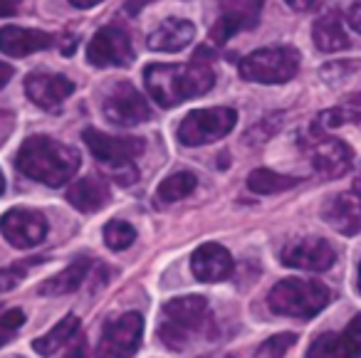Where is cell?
<instances>
[{
  "label": "cell",
  "instance_id": "1",
  "mask_svg": "<svg viewBox=\"0 0 361 358\" xmlns=\"http://www.w3.org/2000/svg\"><path fill=\"white\" fill-rule=\"evenodd\" d=\"M144 85L151 99L164 109L183 104L193 97H203L216 85V72L206 62L191 65H149L144 70Z\"/></svg>",
  "mask_w": 361,
  "mask_h": 358
},
{
  "label": "cell",
  "instance_id": "2",
  "mask_svg": "<svg viewBox=\"0 0 361 358\" xmlns=\"http://www.w3.org/2000/svg\"><path fill=\"white\" fill-rule=\"evenodd\" d=\"M80 154L72 146L50 136H30L23 141L16 156V166L23 175L50 188L65 185L80 168Z\"/></svg>",
  "mask_w": 361,
  "mask_h": 358
},
{
  "label": "cell",
  "instance_id": "3",
  "mask_svg": "<svg viewBox=\"0 0 361 358\" xmlns=\"http://www.w3.org/2000/svg\"><path fill=\"white\" fill-rule=\"evenodd\" d=\"M211 309L203 297H176L164 304V319H161L159 336L173 351H183L188 343L203 331L211 316Z\"/></svg>",
  "mask_w": 361,
  "mask_h": 358
},
{
  "label": "cell",
  "instance_id": "4",
  "mask_svg": "<svg viewBox=\"0 0 361 358\" xmlns=\"http://www.w3.org/2000/svg\"><path fill=\"white\" fill-rule=\"evenodd\" d=\"M329 289L326 284L314 279L290 277L277 282L267 294V307L280 316L292 319H312L329 304Z\"/></svg>",
  "mask_w": 361,
  "mask_h": 358
},
{
  "label": "cell",
  "instance_id": "5",
  "mask_svg": "<svg viewBox=\"0 0 361 358\" xmlns=\"http://www.w3.org/2000/svg\"><path fill=\"white\" fill-rule=\"evenodd\" d=\"M82 139H85L87 149L92 151V156H94L97 161H102V163L114 171L111 175H114L121 185H129L139 178L134 159L144 154V149H146L144 139H131V136L121 139V136H109L97 129H85Z\"/></svg>",
  "mask_w": 361,
  "mask_h": 358
},
{
  "label": "cell",
  "instance_id": "6",
  "mask_svg": "<svg viewBox=\"0 0 361 358\" xmlns=\"http://www.w3.org/2000/svg\"><path fill=\"white\" fill-rule=\"evenodd\" d=\"M300 70V52L295 47H265L243 57L238 72L255 85H285Z\"/></svg>",
  "mask_w": 361,
  "mask_h": 358
},
{
  "label": "cell",
  "instance_id": "7",
  "mask_svg": "<svg viewBox=\"0 0 361 358\" xmlns=\"http://www.w3.org/2000/svg\"><path fill=\"white\" fill-rule=\"evenodd\" d=\"M238 114L228 106H213V109H196L180 121L178 141L183 146H206L228 136L235 129Z\"/></svg>",
  "mask_w": 361,
  "mask_h": 358
},
{
  "label": "cell",
  "instance_id": "8",
  "mask_svg": "<svg viewBox=\"0 0 361 358\" xmlns=\"http://www.w3.org/2000/svg\"><path fill=\"white\" fill-rule=\"evenodd\" d=\"M144 338V316L139 311H126L111 319L102 328L97 343V358H131Z\"/></svg>",
  "mask_w": 361,
  "mask_h": 358
},
{
  "label": "cell",
  "instance_id": "9",
  "mask_svg": "<svg viewBox=\"0 0 361 358\" xmlns=\"http://www.w3.org/2000/svg\"><path fill=\"white\" fill-rule=\"evenodd\" d=\"M102 111L116 126H136L151 119V106L129 82H116L109 87L102 101Z\"/></svg>",
  "mask_w": 361,
  "mask_h": 358
},
{
  "label": "cell",
  "instance_id": "10",
  "mask_svg": "<svg viewBox=\"0 0 361 358\" xmlns=\"http://www.w3.org/2000/svg\"><path fill=\"white\" fill-rule=\"evenodd\" d=\"M131 60H134L131 37L119 25L102 27L87 47V62L92 67H126Z\"/></svg>",
  "mask_w": 361,
  "mask_h": 358
},
{
  "label": "cell",
  "instance_id": "11",
  "mask_svg": "<svg viewBox=\"0 0 361 358\" xmlns=\"http://www.w3.org/2000/svg\"><path fill=\"white\" fill-rule=\"evenodd\" d=\"M0 233L13 247L30 249L45 240L47 220L42 213L30 208H13L0 218Z\"/></svg>",
  "mask_w": 361,
  "mask_h": 358
},
{
  "label": "cell",
  "instance_id": "12",
  "mask_svg": "<svg viewBox=\"0 0 361 358\" xmlns=\"http://www.w3.org/2000/svg\"><path fill=\"white\" fill-rule=\"evenodd\" d=\"M312 131H314V136H312L310 144V159L314 171L319 175H324V178H341L351 168V161H354L351 149L341 139L324 136L319 129Z\"/></svg>",
  "mask_w": 361,
  "mask_h": 358
},
{
  "label": "cell",
  "instance_id": "13",
  "mask_svg": "<svg viewBox=\"0 0 361 358\" xmlns=\"http://www.w3.org/2000/svg\"><path fill=\"white\" fill-rule=\"evenodd\" d=\"M280 259L285 267L305 269V272H324L334 264L336 254L326 240L322 237H302L285 245L280 252Z\"/></svg>",
  "mask_w": 361,
  "mask_h": 358
},
{
  "label": "cell",
  "instance_id": "14",
  "mask_svg": "<svg viewBox=\"0 0 361 358\" xmlns=\"http://www.w3.org/2000/svg\"><path fill=\"white\" fill-rule=\"evenodd\" d=\"M307 358H361V314L346 323L344 331L317 336Z\"/></svg>",
  "mask_w": 361,
  "mask_h": 358
},
{
  "label": "cell",
  "instance_id": "15",
  "mask_svg": "<svg viewBox=\"0 0 361 358\" xmlns=\"http://www.w3.org/2000/svg\"><path fill=\"white\" fill-rule=\"evenodd\" d=\"M233 269H235L233 254L218 242L201 245V247L191 254V272L198 282H206V284L226 282L233 274Z\"/></svg>",
  "mask_w": 361,
  "mask_h": 358
},
{
  "label": "cell",
  "instance_id": "16",
  "mask_svg": "<svg viewBox=\"0 0 361 358\" xmlns=\"http://www.w3.org/2000/svg\"><path fill=\"white\" fill-rule=\"evenodd\" d=\"M75 92V82L65 75H50V72H32L25 77V94L40 109H55Z\"/></svg>",
  "mask_w": 361,
  "mask_h": 358
},
{
  "label": "cell",
  "instance_id": "17",
  "mask_svg": "<svg viewBox=\"0 0 361 358\" xmlns=\"http://www.w3.org/2000/svg\"><path fill=\"white\" fill-rule=\"evenodd\" d=\"M322 218L341 235L361 233V198L356 193H336L322 205Z\"/></svg>",
  "mask_w": 361,
  "mask_h": 358
},
{
  "label": "cell",
  "instance_id": "18",
  "mask_svg": "<svg viewBox=\"0 0 361 358\" xmlns=\"http://www.w3.org/2000/svg\"><path fill=\"white\" fill-rule=\"evenodd\" d=\"M55 45V37L42 30H27V27L6 25L0 30V50L8 57H27L32 52L50 50Z\"/></svg>",
  "mask_w": 361,
  "mask_h": 358
},
{
  "label": "cell",
  "instance_id": "19",
  "mask_svg": "<svg viewBox=\"0 0 361 358\" xmlns=\"http://www.w3.org/2000/svg\"><path fill=\"white\" fill-rule=\"evenodd\" d=\"M196 37V25L183 18H169L149 35V50L154 52H180Z\"/></svg>",
  "mask_w": 361,
  "mask_h": 358
},
{
  "label": "cell",
  "instance_id": "20",
  "mask_svg": "<svg viewBox=\"0 0 361 358\" xmlns=\"http://www.w3.org/2000/svg\"><path fill=\"white\" fill-rule=\"evenodd\" d=\"M67 200L80 213H97L109 203V185L97 175H87V178L77 180L75 185H70Z\"/></svg>",
  "mask_w": 361,
  "mask_h": 358
},
{
  "label": "cell",
  "instance_id": "21",
  "mask_svg": "<svg viewBox=\"0 0 361 358\" xmlns=\"http://www.w3.org/2000/svg\"><path fill=\"white\" fill-rule=\"evenodd\" d=\"M92 269V259L90 257H80L72 264H67L62 272H57L55 277L45 279V282L37 287V294L42 297H62V294H72L80 289V284L87 279Z\"/></svg>",
  "mask_w": 361,
  "mask_h": 358
},
{
  "label": "cell",
  "instance_id": "22",
  "mask_svg": "<svg viewBox=\"0 0 361 358\" xmlns=\"http://www.w3.org/2000/svg\"><path fill=\"white\" fill-rule=\"evenodd\" d=\"M312 40H314L317 50L322 52H339L349 47V37L344 32L339 16L336 13H326L312 27Z\"/></svg>",
  "mask_w": 361,
  "mask_h": 358
},
{
  "label": "cell",
  "instance_id": "23",
  "mask_svg": "<svg viewBox=\"0 0 361 358\" xmlns=\"http://www.w3.org/2000/svg\"><path fill=\"white\" fill-rule=\"evenodd\" d=\"M77 331H80V319H77L75 314H67V316L62 319V321H57V326H52L45 336L35 338V341H32V348H35L40 356L47 358V356H52V353L60 351L62 346H67V343L77 336Z\"/></svg>",
  "mask_w": 361,
  "mask_h": 358
},
{
  "label": "cell",
  "instance_id": "24",
  "mask_svg": "<svg viewBox=\"0 0 361 358\" xmlns=\"http://www.w3.org/2000/svg\"><path fill=\"white\" fill-rule=\"evenodd\" d=\"M359 124L361 121V94H351L349 99H344L339 106L334 109H326L317 116V124L314 129L319 131H326V129H336L341 124Z\"/></svg>",
  "mask_w": 361,
  "mask_h": 358
},
{
  "label": "cell",
  "instance_id": "25",
  "mask_svg": "<svg viewBox=\"0 0 361 358\" xmlns=\"http://www.w3.org/2000/svg\"><path fill=\"white\" fill-rule=\"evenodd\" d=\"M300 183V178H292V175H282L275 173L270 168H255L247 175V188L257 195H272V193H282V190H290Z\"/></svg>",
  "mask_w": 361,
  "mask_h": 358
},
{
  "label": "cell",
  "instance_id": "26",
  "mask_svg": "<svg viewBox=\"0 0 361 358\" xmlns=\"http://www.w3.org/2000/svg\"><path fill=\"white\" fill-rule=\"evenodd\" d=\"M198 178L191 171H178V173H171L169 178L161 180V185L156 188V198L161 203H176V200H183L196 190Z\"/></svg>",
  "mask_w": 361,
  "mask_h": 358
},
{
  "label": "cell",
  "instance_id": "27",
  "mask_svg": "<svg viewBox=\"0 0 361 358\" xmlns=\"http://www.w3.org/2000/svg\"><path fill=\"white\" fill-rule=\"evenodd\" d=\"M218 3H221L223 16H233L245 23L247 27H255L265 0H218Z\"/></svg>",
  "mask_w": 361,
  "mask_h": 358
},
{
  "label": "cell",
  "instance_id": "28",
  "mask_svg": "<svg viewBox=\"0 0 361 358\" xmlns=\"http://www.w3.org/2000/svg\"><path fill=\"white\" fill-rule=\"evenodd\" d=\"M136 240V230L134 225H129L126 220H109V223L104 225V242L109 249H126L131 247Z\"/></svg>",
  "mask_w": 361,
  "mask_h": 358
},
{
  "label": "cell",
  "instance_id": "29",
  "mask_svg": "<svg viewBox=\"0 0 361 358\" xmlns=\"http://www.w3.org/2000/svg\"><path fill=\"white\" fill-rule=\"evenodd\" d=\"M297 343L295 333H275L255 351V358H285V353Z\"/></svg>",
  "mask_w": 361,
  "mask_h": 358
},
{
  "label": "cell",
  "instance_id": "30",
  "mask_svg": "<svg viewBox=\"0 0 361 358\" xmlns=\"http://www.w3.org/2000/svg\"><path fill=\"white\" fill-rule=\"evenodd\" d=\"M240 30H250V27L233 16H221L216 20V25L211 27V42L213 45H226V42L231 40L233 35H238Z\"/></svg>",
  "mask_w": 361,
  "mask_h": 358
},
{
  "label": "cell",
  "instance_id": "31",
  "mask_svg": "<svg viewBox=\"0 0 361 358\" xmlns=\"http://www.w3.org/2000/svg\"><path fill=\"white\" fill-rule=\"evenodd\" d=\"M23 323H25V311L23 309H6L0 314V346H6Z\"/></svg>",
  "mask_w": 361,
  "mask_h": 358
},
{
  "label": "cell",
  "instance_id": "32",
  "mask_svg": "<svg viewBox=\"0 0 361 358\" xmlns=\"http://www.w3.org/2000/svg\"><path fill=\"white\" fill-rule=\"evenodd\" d=\"M32 262H23V264H13V267L8 269H0V292H8V289H13L18 282H23L25 279V269L30 267Z\"/></svg>",
  "mask_w": 361,
  "mask_h": 358
},
{
  "label": "cell",
  "instance_id": "33",
  "mask_svg": "<svg viewBox=\"0 0 361 358\" xmlns=\"http://www.w3.org/2000/svg\"><path fill=\"white\" fill-rule=\"evenodd\" d=\"M346 20H349V25L361 35V0H356L354 6L349 8V13H346Z\"/></svg>",
  "mask_w": 361,
  "mask_h": 358
},
{
  "label": "cell",
  "instance_id": "34",
  "mask_svg": "<svg viewBox=\"0 0 361 358\" xmlns=\"http://www.w3.org/2000/svg\"><path fill=\"white\" fill-rule=\"evenodd\" d=\"M23 0H0V18H13Z\"/></svg>",
  "mask_w": 361,
  "mask_h": 358
},
{
  "label": "cell",
  "instance_id": "35",
  "mask_svg": "<svg viewBox=\"0 0 361 358\" xmlns=\"http://www.w3.org/2000/svg\"><path fill=\"white\" fill-rule=\"evenodd\" d=\"M285 3L297 13H307V11H312V8H317V0H285Z\"/></svg>",
  "mask_w": 361,
  "mask_h": 358
},
{
  "label": "cell",
  "instance_id": "36",
  "mask_svg": "<svg viewBox=\"0 0 361 358\" xmlns=\"http://www.w3.org/2000/svg\"><path fill=\"white\" fill-rule=\"evenodd\" d=\"M11 77H13V67L6 65V62H0V90L11 82Z\"/></svg>",
  "mask_w": 361,
  "mask_h": 358
},
{
  "label": "cell",
  "instance_id": "37",
  "mask_svg": "<svg viewBox=\"0 0 361 358\" xmlns=\"http://www.w3.org/2000/svg\"><path fill=\"white\" fill-rule=\"evenodd\" d=\"M72 6L75 8H82V11H87V8H94V6H99L102 0H70Z\"/></svg>",
  "mask_w": 361,
  "mask_h": 358
},
{
  "label": "cell",
  "instance_id": "38",
  "mask_svg": "<svg viewBox=\"0 0 361 358\" xmlns=\"http://www.w3.org/2000/svg\"><path fill=\"white\" fill-rule=\"evenodd\" d=\"M144 6H146L144 0H129V3H126V13H129V16H134V13H139Z\"/></svg>",
  "mask_w": 361,
  "mask_h": 358
},
{
  "label": "cell",
  "instance_id": "39",
  "mask_svg": "<svg viewBox=\"0 0 361 358\" xmlns=\"http://www.w3.org/2000/svg\"><path fill=\"white\" fill-rule=\"evenodd\" d=\"M67 358H87V351L82 343H77V346L70 348V353H67Z\"/></svg>",
  "mask_w": 361,
  "mask_h": 358
},
{
  "label": "cell",
  "instance_id": "40",
  "mask_svg": "<svg viewBox=\"0 0 361 358\" xmlns=\"http://www.w3.org/2000/svg\"><path fill=\"white\" fill-rule=\"evenodd\" d=\"M354 193L361 198V168H359V173H356V178H354Z\"/></svg>",
  "mask_w": 361,
  "mask_h": 358
},
{
  "label": "cell",
  "instance_id": "41",
  "mask_svg": "<svg viewBox=\"0 0 361 358\" xmlns=\"http://www.w3.org/2000/svg\"><path fill=\"white\" fill-rule=\"evenodd\" d=\"M3 190H6V178H3V173H0V195H3Z\"/></svg>",
  "mask_w": 361,
  "mask_h": 358
},
{
  "label": "cell",
  "instance_id": "42",
  "mask_svg": "<svg viewBox=\"0 0 361 358\" xmlns=\"http://www.w3.org/2000/svg\"><path fill=\"white\" fill-rule=\"evenodd\" d=\"M359 292H361V262H359Z\"/></svg>",
  "mask_w": 361,
  "mask_h": 358
}]
</instances>
